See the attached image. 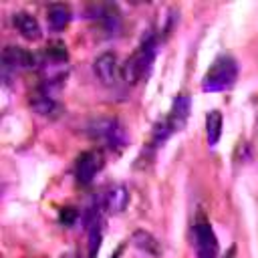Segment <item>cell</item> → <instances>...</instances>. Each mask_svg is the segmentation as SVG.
I'll list each match as a JSON object with an SVG mask.
<instances>
[{"instance_id":"6da1fadb","label":"cell","mask_w":258,"mask_h":258,"mask_svg":"<svg viewBox=\"0 0 258 258\" xmlns=\"http://www.w3.org/2000/svg\"><path fill=\"white\" fill-rule=\"evenodd\" d=\"M236 77H238V64H236V60L232 56H228V54H222V56H218L212 62V67L204 75L202 89L206 93H218V91L230 89L234 85Z\"/></svg>"},{"instance_id":"7a4b0ae2","label":"cell","mask_w":258,"mask_h":258,"mask_svg":"<svg viewBox=\"0 0 258 258\" xmlns=\"http://www.w3.org/2000/svg\"><path fill=\"white\" fill-rule=\"evenodd\" d=\"M189 103H191V101H189V97H187L185 93H181V95H177V97L173 99L167 117H165V119L155 127V131H153V141H151L153 147L161 145L171 133H175V131H179V129L183 127V123H185V119H187V113H189Z\"/></svg>"},{"instance_id":"3957f363","label":"cell","mask_w":258,"mask_h":258,"mask_svg":"<svg viewBox=\"0 0 258 258\" xmlns=\"http://www.w3.org/2000/svg\"><path fill=\"white\" fill-rule=\"evenodd\" d=\"M153 56H155V36H147V38H143L139 48L121 67V77L127 83H137L143 75H147V71L153 62Z\"/></svg>"},{"instance_id":"277c9868","label":"cell","mask_w":258,"mask_h":258,"mask_svg":"<svg viewBox=\"0 0 258 258\" xmlns=\"http://www.w3.org/2000/svg\"><path fill=\"white\" fill-rule=\"evenodd\" d=\"M87 131L95 141H101L111 149H119L125 143V131L115 119H105V117L95 119L89 123Z\"/></svg>"},{"instance_id":"5b68a950","label":"cell","mask_w":258,"mask_h":258,"mask_svg":"<svg viewBox=\"0 0 258 258\" xmlns=\"http://www.w3.org/2000/svg\"><path fill=\"white\" fill-rule=\"evenodd\" d=\"M194 238H196V256L198 258H218V238L206 220V216H198L194 224Z\"/></svg>"},{"instance_id":"8992f818","label":"cell","mask_w":258,"mask_h":258,"mask_svg":"<svg viewBox=\"0 0 258 258\" xmlns=\"http://www.w3.org/2000/svg\"><path fill=\"white\" fill-rule=\"evenodd\" d=\"M36 67V56L32 52H28L22 46H6L2 50V73L4 77H8L10 73H18V71H26Z\"/></svg>"},{"instance_id":"52a82bcc","label":"cell","mask_w":258,"mask_h":258,"mask_svg":"<svg viewBox=\"0 0 258 258\" xmlns=\"http://www.w3.org/2000/svg\"><path fill=\"white\" fill-rule=\"evenodd\" d=\"M103 167V155L101 151H83L75 161V177L81 185H89L97 171Z\"/></svg>"},{"instance_id":"ba28073f","label":"cell","mask_w":258,"mask_h":258,"mask_svg":"<svg viewBox=\"0 0 258 258\" xmlns=\"http://www.w3.org/2000/svg\"><path fill=\"white\" fill-rule=\"evenodd\" d=\"M30 105L32 109L38 113V115H44V117H54L58 115L60 111V105L54 101V97L50 95V89L48 87H38L32 95H30Z\"/></svg>"},{"instance_id":"9c48e42d","label":"cell","mask_w":258,"mask_h":258,"mask_svg":"<svg viewBox=\"0 0 258 258\" xmlns=\"http://www.w3.org/2000/svg\"><path fill=\"white\" fill-rule=\"evenodd\" d=\"M95 75L99 77V81L103 85H113L117 81V71H119V64H117V56L115 52H103L95 58Z\"/></svg>"},{"instance_id":"30bf717a","label":"cell","mask_w":258,"mask_h":258,"mask_svg":"<svg viewBox=\"0 0 258 258\" xmlns=\"http://www.w3.org/2000/svg\"><path fill=\"white\" fill-rule=\"evenodd\" d=\"M12 24L16 26V30H18L24 38L34 40V38L40 36V24H38V20H36L32 14L24 12V10L12 14Z\"/></svg>"},{"instance_id":"8fae6325","label":"cell","mask_w":258,"mask_h":258,"mask_svg":"<svg viewBox=\"0 0 258 258\" xmlns=\"http://www.w3.org/2000/svg\"><path fill=\"white\" fill-rule=\"evenodd\" d=\"M46 18H48V24L54 30H60L71 22V8L67 4H60V2L50 4L48 10H46Z\"/></svg>"},{"instance_id":"7c38bea8","label":"cell","mask_w":258,"mask_h":258,"mask_svg":"<svg viewBox=\"0 0 258 258\" xmlns=\"http://www.w3.org/2000/svg\"><path fill=\"white\" fill-rule=\"evenodd\" d=\"M93 18L101 20L107 30H117L119 28V10H117V6H111V4L95 6V16Z\"/></svg>"},{"instance_id":"4fadbf2b","label":"cell","mask_w":258,"mask_h":258,"mask_svg":"<svg viewBox=\"0 0 258 258\" xmlns=\"http://www.w3.org/2000/svg\"><path fill=\"white\" fill-rule=\"evenodd\" d=\"M127 200H129V194L125 191V187L117 185L113 189H109V194H105L103 198V208L111 210V212H121L125 206H127Z\"/></svg>"},{"instance_id":"5bb4252c","label":"cell","mask_w":258,"mask_h":258,"mask_svg":"<svg viewBox=\"0 0 258 258\" xmlns=\"http://www.w3.org/2000/svg\"><path fill=\"white\" fill-rule=\"evenodd\" d=\"M206 131H208V143L216 145L222 135V115L220 111H210L206 117Z\"/></svg>"},{"instance_id":"9a60e30c","label":"cell","mask_w":258,"mask_h":258,"mask_svg":"<svg viewBox=\"0 0 258 258\" xmlns=\"http://www.w3.org/2000/svg\"><path fill=\"white\" fill-rule=\"evenodd\" d=\"M77 216H79V214H77L75 208H62V210H60V224H64V226L69 228V226L75 224Z\"/></svg>"},{"instance_id":"2e32d148","label":"cell","mask_w":258,"mask_h":258,"mask_svg":"<svg viewBox=\"0 0 258 258\" xmlns=\"http://www.w3.org/2000/svg\"><path fill=\"white\" fill-rule=\"evenodd\" d=\"M62 258H71V256H62Z\"/></svg>"}]
</instances>
